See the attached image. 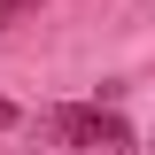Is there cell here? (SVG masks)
I'll return each mask as SVG.
<instances>
[{"label":"cell","instance_id":"3957f363","mask_svg":"<svg viewBox=\"0 0 155 155\" xmlns=\"http://www.w3.org/2000/svg\"><path fill=\"white\" fill-rule=\"evenodd\" d=\"M8 124H16V101H0V132H8Z\"/></svg>","mask_w":155,"mask_h":155},{"label":"cell","instance_id":"6da1fadb","mask_svg":"<svg viewBox=\"0 0 155 155\" xmlns=\"http://www.w3.org/2000/svg\"><path fill=\"white\" fill-rule=\"evenodd\" d=\"M47 124H54L70 147H132V124L116 109H54Z\"/></svg>","mask_w":155,"mask_h":155},{"label":"cell","instance_id":"7a4b0ae2","mask_svg":"<svg viewBox=\"0 0 155 155\" xmlns=\"http://www.w3.org/2000/svg\"><path fill=\"white\" fill-rule=\"evenodd\" d=\"M31 8H39V0H0V31H16V23L31 16Z\"/></svg>","mask_w":155,"mask_h":155}]
</instances>
